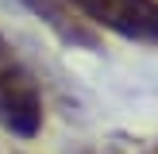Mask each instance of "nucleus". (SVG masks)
Listing matches in <instances>:
<instances>
[{"label":"nucleus","mask_w":158,"mask_h":154,"mask_svg":"<svg viewBox=\"0 0 158 154\" xmlns=\"http://www.w3.org/2000/svg\"><path fill=\"white\" fill-rule=\"evenodd\" d=\"M0 127L12 135L31 139L43 127V96L31 77V69L19 62V54L0 35Z\"/></svg>","instance_id":"obj_1"},{"label":"nucleus","mask_w":158,"mask_h":154,"mask_svg":"<svg viewBox=\"0 0 158 154\" xmlns=\"http://www.w3.org/2000/svg\"><path fill=\"white\" fill-rule=\"evenodd\" d=\"M93 23L135 43H158V0H73Z\"/></svg>","instance_id":"obj_2"},{"label":"nucleus","mask_w":158,"mask_h":154,"mask_svg":"<svg viewBox=\"0 0 158 154\" xmlns=\"http://www.w3.org/2000/svg\"><path fill=\"white\" fill-rule=\"evenodd\" d=\"M62 43L73 46H97V31H93V19L73 4V0H23Z\"/></svg>","instance_id":"obj_3"}]
</instances>
